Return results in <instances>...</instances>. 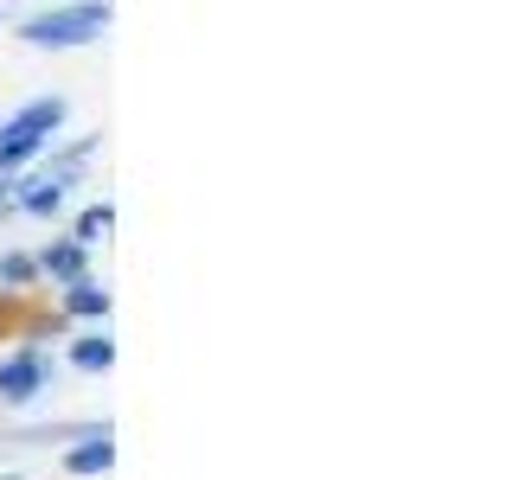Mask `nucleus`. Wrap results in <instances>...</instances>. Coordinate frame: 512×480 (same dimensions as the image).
I'll return each mask as SVG.
<instances>
[{"mask_svg": "<svg viewBox=\"0 0 512 480\" xmlns=\"http://www.w3.org/2000/svg\"><path fill=\"white\" fill-rule=\"evenodd\" d=\"M64 116H71L64 96H32V103L13 109V116L0 122V180H13L26 160H39L45 148H52V135L64 128Z\"/></svg>", "mask_w": 512, "mask_h": 480, "instance_id": "obj_1", "label": "nucleus"}, {"mask_svg": "<svg viewBox=\"0 0 512 480\" xmlns=\"http://www.w3.org/2000/svg\"><path fill=\"white\" fill-rule=\"evenodd\" d=\"M109 26V0H64V7H45L20 26V39L32 52H77V45L103 39Z\"/></svg>", "mask_w": 512, "mask_h": 480, "instance_id": "obj_2", "label": "nucleus"}, {"mask_svg": "<svg viewBox=\"0 0 512 480\" xmlns=\"http://www.w3.org/2000/svg\"><path fill=\"white\" fill-rule=\"evenodd\" d=\"M45 378H52V359H45L39 346H20L0 359V404H32V397L45 391Z\"/></svg>", "mask_w": 512, "mask_h": 480, "instance_id": "obj_3", "label": "nucleus"}, {"mask_svg": "<svg viewBox=\"0 0 512 480\" xmlns=\"http://www.w3.org/2000/svg\"><path fill=\"white\" fill-rule=\"evenodd\" d=\"M71 186H77V173H58V167H45L39 180H13V205H20L26 218H52V212H64Z\"/></svg>", "mask_w": 512, "mask_h": 480, "instance_id": "obj_4", "label": "nucleus"}, {"mask_svg": "<svg viewBox=\"0 0 512 480\" xmlns=\"http://www.w3.org/2000/svg\"><path fill=\"white\" fill-rule=\"evenodd\" d=\"M109 461H116L109 429H84L77 448H64V474H109Z\"/></svg>", "mask_w": 512, "mask_h": 480, "instance_id": "obj_5", "label": "nucleus"}, {"mask_svg": "<svg viewBox=\"0 0 512 480\" xmlns=\"http://www.w3.org/2000/svg\"><path fill=\"white\" fill-rule=\"evenodd\" d=\"M84 256H90V250L77 244V237H58V244H45L32 263H39L45 276H58V282H77V276H84Z\"/></svg>", "mask_w": 512, "mask_h": 480, "instance_id": "obj_6", "label": "nucleus"}, {"mask_svg": "<svg viewBox=\"0 0 512 480\" xmlns=\"http://www.w3.org/2000/svg\"><path fill=\"white\" fill-rule=\"evenodd\" d=\"M64 314H77V320H109V288L90 282V276L64 282Z\"/></svg>", "mask_w": 512, "mask_h": 480, "instance_id": "obj_7", "label": "nucleus"}, {"mask_svg": "<svg viewBox=\"0 0 512 480\" xmlns=\"http://www.w3.org/2000/svg\"><path fill=\"white\" fill-rule=\"evenodd\" d=\"M109 224H116V205H109V199H96V205H84V212H77L71 237H77V244H84V250H96V244H103V237H109Z\"/></svg>", "mask_w": 512, "mask_h": 480, "instance_id": "obj_8", "label": "nucleus"}, {"mask_svg": "<svg viewBox=\"0 0 512 480\" xmlns=\"http://www.w3.org/2000/svg\"><path fill=\"white\" fill-rule=\"evenodd\" d=\"M71 365L77 372H109V365H116V340H109V333H84V340L71 346Z\"/></svg>", "mask_w": 512, "mask_h": 480, "instance_id": "obj_9", "label": "nucleus"}, {"mask_svg": "<svg viewBox=\"0 0 512 480\" xmlns=\"http://www.w3.org/2000/svg\"><path fill=\"white\" fill-rule=\"evenodd\" d=\"M32 276H39V263H32L26 250H0V282L7 288H26Z\"/></svg>", "mask_w": 512, "mask_h": 480, "instance_id": "obj_10", "label": "nucleus"}, {"mask_svg": "<svg viewBox=\"0 0 512 480\" xmlns=\"http://www.w3.org/2000/svg\"><path fill=\"white\" fill-rule=\"evenodd\" d=\"M0 480H20V474H0Z\"/></svg>", "mask_w": 512, "mask_h": 480, "instance_id": "obj_11", "label": "nucleus"}]
</instances>
